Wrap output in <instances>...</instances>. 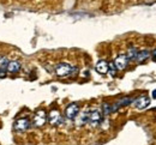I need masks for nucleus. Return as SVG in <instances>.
Segmentation results:
<instances>
[{
    "label": "nucleus",
    "instance_id": "obj_1",
    "mask_svg": "<svg viewBox=\"0 0 156 145\" xmlns=\"http://www.w3.org/2000/svg\"><path fill=\"white\" fill-rule=\"evenodd\" d=\"M54 71L57 73V76L59 77H66V76H70L71 72H72V66L66 64V62H60L55 67H54Z\"/></svg>",
    "mask_w": 156,
    "mask_h": 145
},
{
    "label": "nucleus",
    "instance_id": "obj_2",
    "mask_svg": "<svg viewBox=\"0 0 156 145\" xmlns=\"http://www.w3.org/2000/svg\"><path fill=\"white\" fill-rule=\"evenodd\" d=\"M48 120V115L46 114L44 110H39L35 116H34V120H33V124L36 127H42L43 125L46 124V121Z\"/></svg>",
    "mask_w": 156,
    "mask_h": 145
},
{
    "label": "nucleus",
    "instance_id": "obj_3",
    "mask_svg": "<svg viewBox=\"0 0 156 145\" xmlns=\"http://www.w3.org/2000/svg\"><path fill=\"white\" fill-rule=\"evenodd\" d=\"M78 113H79V107L77 103H71L67 105L66 110H65V114H66V118L70 119V120H75L77 118Z\"/></svg>",
    "mask_w": 156,
    "mask_h": 145
},
{
    "label": "nucleus",
    "instance_id": "obj_4",
    "mask_svg": "<svg viewBox=\"0 0 156 145\" xmlns=\"http://www.w3.org/2000/svg\"><path fill=\"white\" fill-rule=\"evenodd\" d=\"M101 120H102V114H101L100 110L95 109V110L90 112V114H89V121H88L90 124V126L96 127L101 123Z\"/></svg>",
    "mask_w": 156,
    "mask_h": 145
},
{
    "label": "nucleus",
    "instance_id": "obj_5",
    "mask_svg": "<svg viewBox=\"0 0 156 145\" xmlns=\"http://www.w3.org/2000/svg\"><path fill=\"white\" fill-rule=\"evenodd\" d=\"M29 127H30V121H29V119H27V118H24V119H18V120L15 123V129L18 131V132L27 131Z\"/></svg>",
    "mask_w": 156,
    "mask_h": 145
},
{
    "label": "nucleus",
    "instance_id": "obj_6",
    "mask_svg": "<svg viewBox=\"0 0 156 145\" xmlns=\"http://www.w3.org/2000/svg\"><path fill=\"white\" fill-rule=\"evenodd\" d=\"M133 103L137 109H145L150 103V98L148 96H140L133 101Z\"/></svg>",
    "mask_w": 156,
    "mask_h": 145
},
{
    "label": "nucleus",
    "instance_id": "obj_7",
    "mask_svg": "<svg viewBox=\"0 0 156 145\" xmlns=\"http://www.w3.org/2000/svg\"><path fill=\"white\" fill-rule=\"evenodd\" d=\"M127 62H129V59H127L126 54H120L114 60V65H115L117 70H124L127 66Z\"/></svg>",
    "mask_w": 156,
    "mask_h": 145
},
{
    "label": "nucleus",
    "instance_id": "obj_8",
    "mask_svg": "<svg viewBox=\"0 0 156 145\" xmlns=\"http://www.w3.org/2000/svg\"><path fill=\"white\" fill-rule=\"evenodd\" d=\"M48 123L51 125H58L60 123H62V119H61V115H60L59 110L54 109L48 114Z\"/></svg>",
    "mask_w": 156,
    "mask_h": 145
},
{
    "label": "nucleus",
    "instance_id": "obj_9",
    "mask_svg": "<svg viewBox=\"0 0 156 145\" xmlns=\"http://www.w3.org/2000/svg\"><path fill=\"white\" fill-rule=\"evenodd\" d=\"M95 70H96V72H98L100 74H106V73L108 72V70H109V65H108L107 61L101 60V61H98V64H96Z\"/></svg>",
    "mask_w": 156,
    "mask_h": 145
},
{
    "label": "nucleus",
    "instance_id": "obj_10",
    "mask_svg": "<svg viewBox=\"0 0 156 145\" xmlns=\"http://www.w3.org/2000/svg\"><path fill=\"white\" fill-rule=\"evenodd\" d=\"M130 103H132V100H131V98H129V97H124V98L119 100V101H118V102L114 104V105H112V113H113V112H115L117 109H119L120 107H125V105H129Z\"/></svg>",
    "mask_w": 156,
    "mask_h": 145
},
{
    "label": "nucleus",
    "instance_id": "obj_11",
    "mask_svg": "<svg viewBox=\"0 0 156 145\" xmlns=\"http://www.w3.org/2000/svg\"><path fill=\"white\" fill-rule=\"evenodd\" d=\"M6 68L10 73H17L20 71V64L18 61H10Z\"/></svg>",
    "mask_w": 156,
    "mask_h": 145
},
{
    "label": "nucleus",
    "instance_id": "obj_12",
    "mask_svg": "<svg viewBox=\"0 0 156 145\" xmlns=\"http://www.w3.org/2000/svg\"><path fill=\"white\" fill-rule=\"evenodd\" d=\"M149 57H150V52H149V50H140V52H138V54H137L136 61L143 62V61H145Z\"/></svg>",
    "mask_w": 156,
    "mask_h": 145
},
{
    "label": "nucleus",
    "instance_id": "obj_13",
    "mask_svg": "<svg viewBox=\"0 0 156 145\" xmlns=\"http://www.w3.org/2000/svg\"><path fill=\"white\" fill-rule=\"evenodd\" d=\"M137 54H138V50H137V48H135V47H131V48L129 49L127 54H126V57H127L129 61H130V60H136Z\"/></svg>",
    "mask_w": 156,
    "mask_h": 145
},
{
    "label": "nucleus",
    "instance_id": "obj_14",
    "mask_svg": "<svg viewBox=\"0 0 156 145\" xmlns=\"http://www.w3.org/2000/svg\"><path fill=\"white\" fill-rule=\"evenodd\" d=\"M89 112H84V113H82L80 114V116H79V120H78V125H84L87 124L88 121H89Z\"/></svg>",
    "mask_w": 156,
    "mask_h": 145
},
{
    "label": "nucleus",
    "instance_id": "obj_15",
    "mask_svg": "<svg viewBox=\"0 0 156 145\" xmlns=\"http://www.w3.org/2000/svg\"><path fill=\"white\" fill-rule=\"evenodd\" d=\"M9 62L10 61L7 60L6 57H0V70H5L9 65Z\"/></svg>",
    "mask_w": 156,
    "mask_h": 145
},
{
    "label": "nucleus",
    "instance_id": "obj_16",
    "mask_svg": "<svg viewBox=\"0 0 156 145\" xmlns=\"http://www.w3.org/2000/svg\"><path fill=\"white\" fill-rule=\"evenodd\" d=\"M102 110H103V114H105V115H108V114L112 113V105L108 103H103V105H102Z\"/></svg>",
    "mask_w": 156,
    "mask_h": 145
},
{
    "label": "nucleus",
    "instance_id": "obj_17",
    "mask_svg": "<svg viewBox=\"0 0 156 145\" xmlns=\"http://www.w3.org/2000/svg\"><path fill=\"white\" fill-rule=\"evenodd\" d=\"M109 73H111V76L112 77H114L115 76V72H117V67H115V65L114 64H109Z\"/></svg>",
    "mask_w": 156,
    "mask_h": 145
},
{
    "label": "nucleus",
    "instance_id": "obj_18",
    "mask_svg": "<svg viewBox=\"0 0 156 145\" xmlns=\"http://www.w3.org/2000/svg\"><path fill=\"white\" fill-rule=\"evenodd\" d=\"M6 76V72H5V70H0V78H4Z\"/></svg>",
    "mask_w": 156,
    "mask_h": 145
},
{
    "label": "nucleus",
    "instance_id": "obj_19",
    "mask_svg": "<svg viewBox=\"0 0 156 145\" xmlns=\"http://www.w3.org/2000/svg\"><path fill=\"white\" fill-rule=\"evenodd\" d=\"M151 96H153V98H155V100H156V89L153 91V92H151Z\"/></svg>",
    "mask_w": 156,
    "mask_h": 145
},
{
    "label": "nucleus",
    "instance_id": "obj_20",
    "mask_svg": "<svg viewBox=\"0 0 156 145\" xmlns=\"http://www.w3.org/2000/svg\"><path fill=\"white\" fill-rule=\"evenodd\" d=\"M151 55H153L154 58H156V49L154 50V52H153V53H151Z\"/></svg>",
    "mask_w": 156,
    "mask_h": 145
}]
</instances>
